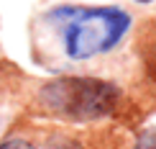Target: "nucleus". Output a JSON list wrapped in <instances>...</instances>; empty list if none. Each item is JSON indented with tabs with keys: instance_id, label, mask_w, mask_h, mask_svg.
Listing matches in <instances>:
<instances>
[{
	"instance_id": "f257e3e1",
	"label": "nucleus",
	"mask_w": 156,
	"mask_h": 149,
	"mask_svg": "<svg viewBox=\"0 0 156 149\" xmlns=\"http://www.w3.org/2000/svg\"><path fill=\"white\" fill-rule=\"evenodd\" d=\"M56 18H67L64 41L72 59H87L100 51H110L131 26L128 13L120 8H62Z\"/></svg>"
},
{
	"instance_id": "f03ea898",
	"label": "nucleus",
	"mask_w": 156,
	"mask_h": 149,
	"mask_svg": "<svg viewBox=\"0 0 156 149\" xmlns=\"http://www.w3.org/2000/svg\"><path fill=\"white\" fill-rule=\"evenodd\" d=\"M41 103L62 118L95 121L113 113L118 106V88L95 77H62L44 85Z\"/></svg>"
},
{
	"instance_id": "7ed1b4c3",
	"label": "nucleus",
	"mask_w": 156,
	"mask_h": 149,
	"mask_svg": "<svg viewBox=\"0 0 156 149\" xmlns=\"http://www.w3.org/2000/svg\"><path fill=\"white\" fill-rule=\"evenodd\" d=\"M0 149H36V147L28 144V141H23V139H8V141L0 144Z\"/></svg>"
},
{
	"instance_id": "20e7f679",
	"label": "nucleus",
	"mask_w": 156,
	"mask_h": 149,
	"mask_svg": "<svg viewBox=\"0 0 156 149\" xmlns=\"http://www.w3.org/2000/svg\"><path fill=\"white\" fill-rule=\"evenodd\" d=\"M138 149H156V134H144V136L138 139Z\"/></svg>"
},
{
	"instance_id": "39448f33",
	"label": "nucleus",
	"mask_w": 156,
	"mask_h": 149,
	"mask_svg": "<svg viewBox=\"0 0 156 149\" xmlns=\"http://www.w3.org/2000/svg\"><path fill=\"white\" fill-rule=\"evenodd\" d=\"M138 3H151V0H138Z\"/></svg>"
}]
</instances>
